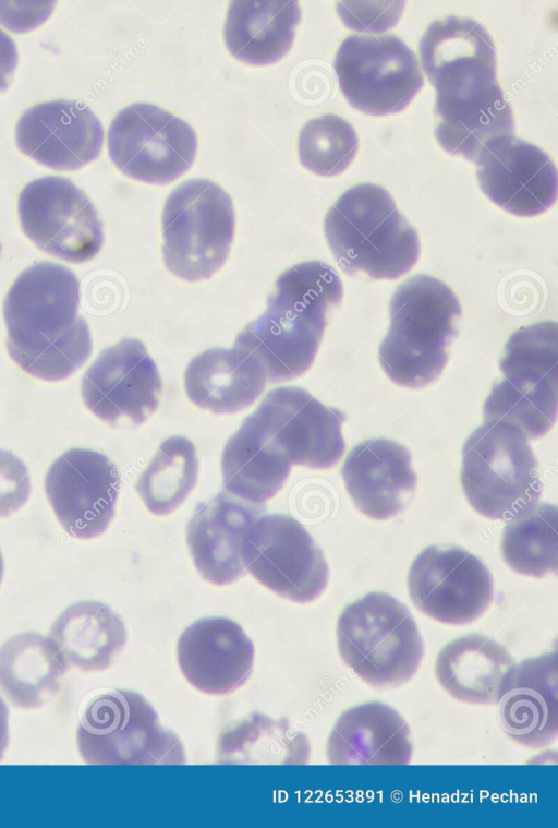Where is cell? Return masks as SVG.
<instances>
[{"mask_svg": "<svg viewBox=\"0 0 558 828\" xmlns=\"http://www.w3.org/2000/svg\"><path fill=\"white\" fill-rule=\"evenodd\" d=\"M80 283L68 267L40 262L23 271L5 295L7 349L29 375L61 381L92 353V336L78 314Z\"/></svg>", "mask_w": 558, "mask_h": 828, "instance_id": "1", "label": "cell"}, {"mask_svg": "<svg viewBox=\"0 0 558 828\" xmlns=\"http://www.w3.org/2000/svg\"><path fill=\"white\" fill-rule=\"evenodd\" d=\"M342 297V281L328 263H299L277 278L266 311L236 336L234 347L255 357L271 383L299 377L313 364L327 313Z\"/></svg>", "mask_w": 558, "mask_h": 828, "instance_id": "2", "label": "cell"}, {"mask_svg": "<svg viewBox=\"0 0 558 828\" xmlns=\"http://www.w3.org/2000/svg\"><path fill=\"white\" fill-rule=\"evenodd\" d=\"M324 231L336 262L350 275L396 279L411 271L420 256L416 230L390 193L377 184L347 190L329 208Z\"/></svg>", "mask_w": 558, "mask_h": 828, "instance_id": "3", "label": "cell"}, {"mask_svg": "<svg viewBox=\"0 0 558 828\" xmlns=\"http://www.w3.org/2000/svg\"><path fill=\"white\" fill-rule=\"evenodd\" d=\"M461 305L444 281L425 274L407 279L389 303V329L378 349L379 363L396 384L422 388L448 362Z\"/></svg>", "mask_w": 558, "mask_h": 828, "instance_id": "4", "label": "cell"}, {"mask_svg": "<svg viewBox=\"0 0 558 828\" xmlns=\"http://www.w3.org/2000/svg\"><path fill=\"white\" fill-rule=\"evenodd\" d=\"M426 74L437 92L435 136L446 152L475 161L489 143L514 135L512 110L496 76V53L462 58Z\"/></svg>", "mask_w": 558, "mask_h": 828, "instance_id": "5", "label": "cell"}, {"mask_svg": "<svg viewBox=\"0 0 558 828\" xmlns=\"http://www.w3.org/2000/svg\"><path fill=\"white\" fill-rule=\"evenodd\" d=\"M344 663L374 687H396L417 672L424 645L408 608L384 592H369L347 605L337 622Z\"/></svg>", "mask_w": 558, "mask_h": 828, "instance_id": "6", "label": "cell"}, {"mask_svg": "<svg viewBox=\"0 0 558 828\" xmlns=\"http://www.w3.org/2000/svg\"><path fill=\"white\" fill-rule=\"evenodd\" d=\"M461 483L475 511L508 521L534 508L543 489L526 435L504 421H485L466 439Z\"/></svg>", "mask_w": 558, "mask_h": 828, "instance_id": "7", "label": "cell"}, {"mask_svg": "<svg viewBox=\"0 0 558 828\" xmlns=\"http://www.w3.org/2000/svg\"><path fill=\"white\" fill-rule=\"evenodd\" d=\"M500 370L504 380L484 403V420L511 423L526 437L545 435L557 417V323L539 322L512 334Z\"/></svg>", "mask_w": 558, "mask_h": 828, "instance_id": "8", "label": "cell"}, {"mask_svg": "<svg viewBox=\"0 0 558 828\" xmlns=\"http://www.w3.org/2000/svg\"><path fill=\"white\" fill-rule=\"evenodd\" d=\"M230 195L207 179H192L167 197L162 254L167 268L187 281L210 278L225 264L234 236Z\"/></svg>", "mask_w": 558, "mask_h": 828, "instance_id": "9", "label": "cell"}, {"mask_svg": "<svg viewBox=\"0 0 558 828\" xmlns=\"http://www.w3.org/2000/svg\"><path fill=\"white\" fill-rule=\"evenodd\" d=\"M78 752L90 765H182L179 737L161 728L138 693L112 691L93 698L76 732Z\"/></svg>", "mask_w": 558, "mask_h": 828, "instance_id": "10", "label": "cell"}, {"mask_svg": "<svg viewBox=\"0 0 558 828\" xmlns=\"http://www.w3.org/2000/svg\"><path fill=\"white\" fill-rule=\"evenodd\" d=\"M333 67L349 104L372 116L402 111L424 84L415 53L391 34L348 36Z\"/></svg>", "mask_w": 558, "mask_h": 828, "instance_id": "11", "label": "cell"}, {"mask_svg": "<svg viewBox=\"0 0 558 828\" xmlns=\"http://www.w3.org/2000/svg\"><path fill=\"white\" fill-rule=\"evenodd\" d=\"M196 149L193 128L153 104L125 107L108 130V152L114 166L150 184H167L182 176L192 167Z\"/></svg>", "mask_w": 558, "mask_h": 828, "instance_id": "12", "label": "cell"}, {"mask_svg": "<svg viewBox=\"0 0 558 828\" xmlns=\"http://www.w3.org/2000/svg\"><path fill=\"white\" fill-rule=\"evenodd\" d=\"M245 568L260 584L298 603L325 590L329 569L324 554L301 523L269 514L251 523L242 542Z\"/></svg>", "mask_w": 558, "mask_h": 828, "instance_id": "13", "label": "cell"}, {"mask_svg": "<svg viewBox=\"0 0 558 828\" xmlns=\"http://www.w3.org/2000/svg\"><path fill=\"white\" fill-rule=\"evenodd\" d=\"M23 232L41 251L70 263L95 257L104 243V227L88 196L71 180L35 179L17 200Z\"/></svg>", "mask_w": 558, "mask_h": 828, "instance_id": "14", "label": "cell"}, {"mask_svg": "<svg viewBox=\"0 0 558 828\" xmlns=\"http://www.w3.org/2000/svg\"><path fill=\"white\" fill-rule=\"evenodd\" d=\"M245 419L294 465L330 468L345 451V415L301 387L271 389Z\"/></svg>", "mask_w": 558, "mask_h": 828, "instance_id": "15", "label": "cell"}, {"mask_svg": "<svg viewBox=\"0 0 558 828\" xmlns=\"http://www.w3.org/2000/svg\"><path fill=\"white\" fill-rule=\"evenodd\" d=\"M408 588L425 615L446 624H469L489 607L494 581L489 569L470 552L432 545L413 561Z\"/></svg>", "mask_w": 558, "mask_h": 828, "instance_id": "16", "label": "cell"}, {"mask_svg": "<svg viewBox=\"0 0 558 828\" xmlns=\"http://www.w3.org/2000/svg\"><path fill=\"white\" fill-rule=\"evenodd\" d=\"M120 475L101 453L72 448L50 466L45 491L50 505L71 536L89 539L105 532L114 515Z\"/></svg>", "mask_w": 558, "mask_h": 828, "instance_id": "17", "label": "cell"}, {"mask_svg": "<svg viewBox=\"0 0 558 828\" xmlns=\"http://www.w3.org/2000/svg\"><path fill=\"white\" fill-rule=\"evenodd\" d=\"M161 388L155 361L134 338L105 349L82 380L86 407L108 423L122 418L137 425L144 423L157 410Z\"/></svg>", "mask_w": 558, "mask_h": 828, "instance_id": "18", "label": "cell"}, {"mask_svg": "<svg viewBox=\"0 0 558 828\" xmlns=\"http://www.w3.org/2000/svg\"><path fill=\"white\" fill-rule=\"evenodd\" d=\"M474 163L482 191L513 215H539L557 200V169L551 158L514 135L489 143Z\"/></svg>", "mask_w": 558, "mask_h": 828, "instance_id": "19", "label": "cell"}, {"mask_svg": "<svg viewBox=\"0 0 558 828\" xmlns=\"http://www.w3.org/2000/svg\"><path fill=\"white\" fill-rule=\"evenodd\" d=\"M15 142L24 155L40 165L59 171L77 170L99 156L104 129L85 104L51 100L22 113Z\"/></svg>", "mask_w": 558, "mask_h": 828, "instance_id": "20", "label": "cell"}, {"mask_svg": "<svg viewBox=\"0 0 558 828\" xmlns=\"http://www.w3.org/2000/svg\"><path fill=\"white\" fill-rule=\"evenodd\" d=\"M254 646L240 624L226 617L201 619L180 636V670L196 689L226 695L241 687L254 664Z\"/></svg>", "mask_w": 558, "mask_h": 828, "instance_id": "21", "label": "cell"}, {"mask_svg": "<svg viewBox=\"0 0 558 828\" xmlns=\"http://www.w3.org/2000/svg\"><path fill=\"white\" fill-rule=\"evenodd\" d=\"M499 723L514 742L541 748L558 735V655L554 650L514 664L506 674Z\"/></svg>", "mask_w": 558, "mask_h": 828, "instance_id": "22", "label": "cell"}, {"mask_svg": "<svg viewBox=\"0 0 558 828\" xmlns=\"http://www.w3.org/2000/svg\"><path fill=\"white\" fill-rule=\"evenodd\" d=\"M341 472L354 505L378 520L402 511L417 480L410 452L387 439H371L356 445Z\"/></svg>", "mask_w": 558, "mask_h": 828, "instance_id": "23", "label": "cell"}, {"mask_svg": "<svg viewBox=\"0 0 558 828\" xmlns=\"http://www.w3.org/2000/svg\"><path fill=\"white\" fill-rule=\"evenodd\" d=\"M262 509L225 492L196 506L187 526V543L203 578L222 586L244 574L243 538Z\"/></svg>", "mask_w": 558, "mask_h": 828, "instance_id": "24", "label": "cell"}, {"mask_svg": "<svg viewBox=\"0 0 558 828\" xmlns=\"http://www.w3.org/2000/svg\"><path fill=\"white\" fill-rule=\"evenodd\" d=\"M412 756L410 728L391 707L371 701L345 710L327 741L332 765H407Z\"/></svg>", "mask_w": 558, "mask_h": 828, "instance_id": "25", "label": "cell"}, {"mask_svg": "<svg viewBox=\"0 0 558 828\" xmlns=\"http://www.w3.org/2000/svg\"><path fill=\"white\" fill-rule=\"evenodd\" d=\"M258 360L241 348H211L193 358L184 373L185 392L196 406L236 413L251 406L266 385Z\"/></svg>", "mask_w": 558, "mask_h": 828, "instance_id": "26", "label": "cell"}, {"mask_svg": "<svg viewBox=\"0 0 558 828\" xmlns=\"http://www.w3.org/2000/svg\"><path fill=\"white\" fill-rule=\"evenodd\" d=\"M300 19L298 1H231L223 27L226 46L245 63H275L290 50Z\"/></svg>", "mask_w": 558, "mask_h": 828, "instance_id": "27", "label": "cell"}, {"mask_svg": "<svg viewBox=\"0 0 558 828\" xmlns=\"http://www.w3.org/2000/svg\"><path fill=\"white\" fill-rule=\"evenodd\" d=\"M514 664L502 645L471 634L450 641L439 651L435 674L441 687L457 700L496 705L502 681Z\"/></svg>", "mask_w": 558, "mask_h": 828, "instance_id": "28", "label": "cell"}, {"mask_svg": "<svg viewBox=\"0 0 558 828\" xmlns=\"http://www.w3.org/2000/svg\"><path fill=\"white\" fill-rule=\"evenodd\" d=\"M48 638L68 668L90 672L111 664L126 641V631L120 617L106 604L82 601L58 616Z\"/></svg>", "mask_w": 558, "mask_h": 828, "instance_id": "29", "label": "cell"}, {"mask_svg": "<svg viewBox=\"0 0 558 828\" xmlns=\"http://www.w3.org/2000/svg\"><path fill=\"white\" fill-rule=\"evenodd\" d=\"M68 667L48 637L28 632L0 647V691L14 706L33 709L59 691Z\"/></svg>", "mask_w": 558, "mask_h": 828, "instance_id": "30", "label": "cell"}, {"mask_svg": "<svg viewBox=\"0 0 558 828\" xmlns=\"http://www.w3.org/2000/svg\"><path fill=\"white\" fill-rule=\"evenodd\" d=\"M291 461L246 420L228 440L221 456L225 489L256 505L271 499L284 484Z\"/></svg>", "mask_w": 558, "mask_h": 828, "instance_id": "31", "label": "cell"}, {"mask_svg": "<svg viewBox=\"0 0 558 828\" xmlns=\"http://www.w3.org/2000/svg\"><path fill=\"white\" fill-rule=\"evenodd\" d=\"M217 754L223 764H306L310 743L287 720L254 713L220 735Z\"/></svg>", "mask_w": 558, "mask_h": 828, "instance_id": "32", "label": "cell"}, {"mask_svg": "<svg viewBox=\"0 0 558 828\" xmlns=\"http://www.w3.org/2000/svg\"><path fill=\"white\" fill-rule=\"evenodd\" d=\"M197 473L194 444L186 437L171 436L158 447L137 480L136 490L150 513L167 515L191 493Z\"/></svg>", "mask_w": 558, "mask_h": 828, "instance_id": "33", "label": "cell"}, {"mask_svg": "<svg viewBox=\"0 0 558 828\" xmlns=\"http://www.w3.org/2000/svg\"><path fill=\"white\" fill-rule=\"evenodd\" d=\"M557 507L536 505L508 521L501 536V554L514 572L543 577L558 564Z\"/></svg>", "mask_w": 558, "mask_h": 828, "instance_id": "34", "label": "cell"}, {"mask_svg": "<svg viewBox=\"0 0 558 828\" xmlns=\"http://www.w3.org/2000/svg\"><path fill=\"white\" fill-rule=\"evenodd\" d=\"M359 139L354 128L339 116L327 113L301 129L298 151L301 164L322 177L344 171L354 159Z\"/></svg>", "mask_w": 558, "mask_h": 828, "instance_id": "35", "label": "cell"}, {"mask_svg": "<svg viewBox=\"0 0 558 828\" xmlns=\"http://www.w3.org/2000/svg\"><path fill=\"white\" fill-rule=\"evenodd\" d=\"M403 8V1H341L337 4L345 26L367 33H381L393 27Z\"/></svg>", "mask_w": 558, "mask_h": 828, "instance_id": "36", "label": "cell"}, {"mask_svg": "<svg viewBox=\"0 0 558 828\" xmlns=\"http://www.w3.org/2000/svg\"><path fill=\"white\" fill-rule=\"evenodd\" d=\"M29 493L31 479L25 464L12 453L0 449V517L20 509Z\"/></svg>", "mask_w": 558, "mask_h": 828, "instance_id": "37", "label": "cell"}, {"mask_svg": "<svg viewBox=\"0 0 558 828\" xmlns=\"http://www.w3.org/2000/svg\"><path fill=\"white\" fill-rule=\"evenodd\" d=\"M17 49L13 39L0 28V92L9 86L17 65Z\"/></svg>", "mask_w": 558, "mask_h": 828, "instance_id": "38", "label": "cell"}, {"mask_svg": "<svg viewBox=\"0 0 558 828\" xmlns=\"http://www.w3.org/2000/svg\"><path fill=\"white\" fill-rule=\"evenodd\" d=\"M8 708L0 697V760L2 759L4 751L8 746Z\"/></svg>", "mask_w": 558, "mask_h": 828, "instance_id": "39", "label": "cell"}, {"mask_svg": "<svg viewBox=\"0 0 558 828\" xmlns=\"http://www.w3.org/2000/svg\"><path fill=\"white\" fill-rule=\"evenodd\" d=\"M2 576H3V560L0 552V583H1Z\"/></svg>", "mask_w": 558, "mask_h": 828, "instance_id": "40", "label": "cell"}]
</instances>
